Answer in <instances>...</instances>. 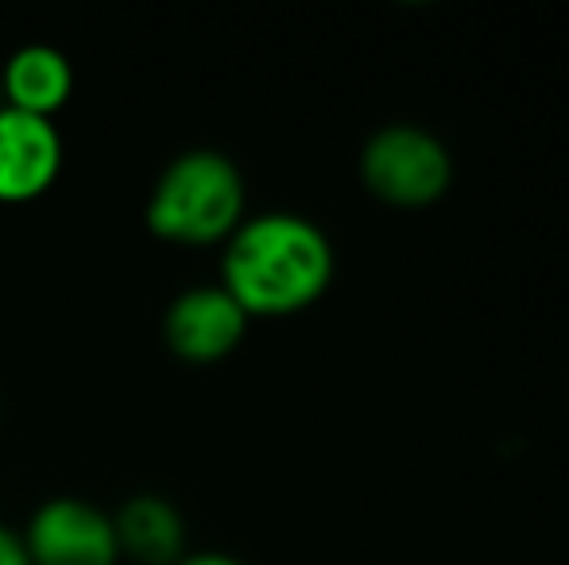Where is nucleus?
Instances as JSON below:
<instances>
[{
    "instance_id": "11",
    "label": "nucleus",
    "mask_w": 569,
    "mask_h": 565,
    "mask_svg": "<svg viewBox=\"0 0 569 565\" xmlns=\"http://www.w3.org/2000/svg\"><path fill=\"white\" fill-rule=\"evenodd\" d=\"M0 109H4V93H0Z\"/></svg>"
},
{
    "instance_id": "4",
    "label": "nucleus",
    "mask_w": 569,
    "mask_h": 565,
    "mask_svg": "<svg viewBox=\"0 0 569 565\" xmlns=\"http://www.w3.org/2000/svg\"><path fill=\"white\" fill-rule=\"evenodd\" d=\"M23 551L31 565H117L113 515L78 496H54L36 507L23 527Z\"/></svg>"
},
{
    "instance_id": "1",
    "label": "nucleus",
    "mask_w": 569,
    "mask_h": 565,
    "mask_svg": "<svg viewBox=\"0 0 569 565\" xmlns=\"http://www.w3.org/2000/svg\"><path fill=\"white\" fill-rule=\"evenodd\" d=\"M333 280V249L299 213L244 218L226 241L221 286L252 317H291L310 310Z\"/></svg>"
},
{
    "instance_id": "5",
    "label": "nucleus",
    "mask_w": 569,
    "mask_h": 565,
    "mask_svg": "<svg viewBox=\"0 0 569 565\" xmlns=\"http://www.w3.org/2000/svg\"><path fill=\"white\" fill-rule=\"evenodd\" d=\"M248 333V314L226 286H190L167 306L163 341L187 364H218Z\"/></svg>"
},
{
    "instance_id": "10",
    "label": "nucleus",
    "mask_w": 569,
    "mask_h": 565,
    "mask_svg": "<svg viewBox=\"0 0 569 565\" xmlns=\"http://www.w3.org/2000/svg\"><path fill=\"white\" fill-rule=\"evenodd\" d=\"M179 565H244V562L232 558V554H221V551H202V554H187Z\"/></svg>"
},
{
    "instance_id": "9",
    "label": "nucleus",
    "mask_w": 569,
    "mask_h": 565,
    "mask_svg": "<svg viewBox=\"0 0 569 565\" xmlns=\"http://www.w3.org/2000/svg\"><path fill=\"white\" fill-rule=\"evenodd\" d=\"M0 565H31L28 551H23V538L8 527H0Z\"/></svg>"
},
{
    "instance_id": "6",
    "label": "nucleus",
    "mask_w": 569,
    "mask_h": 565,
    "mask_svg": "<svg viewBox=\"0 0 569 565\" xmlns=\"http://www.w3.org/2000/svg\"><path fill=\"white\" fill-rule=\"evenodd\" d=\"M67 148L54 121L0 109V205H28L59 182Z\"/></svg>"
},
{
    "instance_id": "2",
    "label": "nucleus",
    "mask_w": 569,
    "mask_h": 565,
    "mask_svg": "<svg viewBox=\"0 0 569 565\" xmlns=\"http://www.w3.org/2000/svg\"><path fill=\"white\" fill-rule=\"evenodd\" d=\"M148 229L179 249L226 244L244 221V179L213 148H190L159 171L148 194Z\"/></svg>"
},
{
    "instance_id": "8",
    "label": "nucleus",
    "mask_w": 569,
    "mask_h": 565,
    "mask_svg": "<svg viewBox=\"0 0 569 565\" xmlns=\"http://www.w3.org/2000/svg\"><path fill=\"white\" fill-rule=\"evenodd\" d=\"M120 558L136 565H179L187 558V519L167 496L140 492L113 515Z\"/></svg>"
},
{
    "instance_id": "3",
    "label": "nucleus",
    "mask_w": 569,
    "mask_h": 565,
    "mask_svg": "<svg viewBox=\"0 0 569 565\" xmlns=\"http://www.w3.org/2000/svg\"><path fill=\"white\" fill-rule=\"evenodd\" d=\"M360 179L380 202L399 210H422L450 190L453 163L438 137L415 124H388L365 143Z\"/></svg>"
},
{
    "instance_id": "7",
    "label": "nucleus",
    "mask_w": 569,
    "mask_h": 565,
    "mask_svg": "<svg viewBox=\"0 0 569 565\" xmlns=\"http://www.w3.org/2000/svg\"><path fill=\"white\" fill-rule=\"evenodd\" d=\"M0 93L16 113L54 121V113H62L67 101L74 98V67L59 47L28 43L0 70Z\"/></svg>"
}]
</instances>
